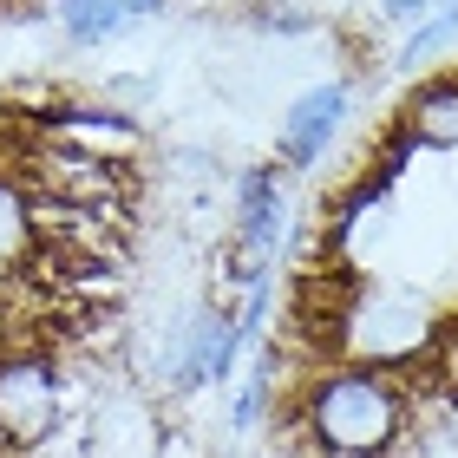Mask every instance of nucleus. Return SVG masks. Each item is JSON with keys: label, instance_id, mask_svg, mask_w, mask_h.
<instances>
[{"label": "nucleus", "instance_id": "3", "mask_svg": "<svg viewBox=\"0 0 458 458\" xmlns=\"http://www.w3.org/2000/svg\"><path fill=\"white\" fill-rule=\"evenodd\" d=\"M66 420V380L47 347H7L0 353V439L20 458L39 452Z\"/></svg>", "mask_w": 458, "mask_h": 458}, {"label": "nucleus", "instance_id": "8", "mask_svg": "<svg viewBox=\"0 0 458 458\" xmlns=\"http://www.w3.org/2000/svg\"><path fill=\"white\" fill-rule=\"evenodd\" d=\"M393 131H400L420 157L426 151H458V72H426L420 86L400 98Z\"/></svg>", "mask_w": 458, "mask_h": 458}, {"label": "nucleus", "instance_id": "2", "mask_svg": "<svg viewBox=\"0 0 458 458\" xmlns=\"http://www.w3.org/2000/svg\"><path fill=\"white\" fill-rule=\"evenodd\" d=\"M445 341V315L412 288L360 282L353 295L327 315L321 353L327 367H373V373H412L426 367Z\"/></svg>", "mask_w": 458, "mask_h": 458}, {"label": "nucleus", "instance_id": "6", "mask_svg": "<svg viewBox=\"0 0 458 458\" xmlns=\"http://www.w3.org/2000/svg\"><path fill=\"white\" fill-rule=\"evenodd\" d=\"M347 112H353V79H321V86L295 92L276 124V164L282 171H321V157L347 131Z\"/></svg>", "mask_w": 458, "mask_h": 458}, {"label": "nucleus", "instance_id": "7", "mask_svg": "<svg viewBox=\"0 0 458 458\" xmlns=\"http://www.w3.org/2000/svg\"><path fill=\"white\" fill-rule=\"evenodd\" d=\"M39 144H59V151H79L118 171L144 151V124L118 106H47L39 112Z\"/></svg>", "mask_w": 458, "mask_h": 458}, {"label": "nucleus", "instance_id": "10", "mask_svg": "<svg viewBox=\"0 0 458 458\" xmlns=\"http://www.w3.org/2000/svg\"><path fill=\"white\" fill-rule=\"evenodd\" d=\"M47 13L66 47H112L138 27L131 0H47Z\"/></svg>", "mask_w": 458, "mask_h": 458}, {"label": "nucleus", "instance_id": "11", "mask_svg": "<svg viewBox=\"0 0 458 458\" xmlns=\"http://www.w3.org/2000/svg\"><path fill=\"white\" fill-rule=\"evenodd\" d=\"M458 47V0H439L412 33H400V47H393V59L386 66L400 72V79H412V72H426V66H439V59Z\"/></svg>", "mask_w": 458, "mask_h": 458}, {"label": "nucleus", "instance_id": "13", "mask_svg": "<svg viewBox=\"0 0 458 458\" xmlns=\"http://www.w3.org/2000/svg\"><path fill=\"white\" fill-rule=\"evenodd\" d=\"M164 7H171V0H131V13H138V20H151V13H164Z\"/></svg>", "mask_w": 458, "mask_h": 458}, {"label": "nucleus", "instance_id": "9", "mask_svg": "<svg viewBox=\"0 0 458 458\" xmlns=\"http://www.w3.org/2000/svg\"><path fill=\"white\" fill-rule=\"evenodd\" d=\"M39 249H47V229H39V197H33L20 177L0 171V295H7L13 282L33 276Z\"/></svg>", "mask_w": 458, "mask_h": 458}, {"label": "nucleus", "instance_id": "12", "mask_svg": "<svg viewBox=\"0 0 458 458\" xmlns=\"http://www.w3.org/2000/svg\"><path fill=\"white\" fill-rule=\"evenodd\" d=\"M432 7H439V0H367V13L380 20V27H400V33H412Z\"/></svg>", "mask_w": 458, "mask_h": 458}, {"label": "nucleus", "instance_id": "14", "mask_svg": "<svg viewBox=\"0 0 458 458\" xmlns=\"http://www.w3.org/2000/svg\"><path fill=\"white\" fill-rule=\"evenodd\" d=\"M0 353H7V308H0Z\"/></svg>", "mask_w": 458, "mask_h": 458}, {"label": "nucleus", "instance_id": "1", "mask_svg": "<svg viewBox=\"0 0 458 458\" xmlns=\"http://www.w3.org/2000/svg\"><path fill=\"white\" fill-rule=\"evenodd\" d=\"M295 426L321 458H393L412 439V400L400 373L315 367L301 380Z\"/></svg>", "mask_w": 458, "mask_h": 458}, {"label": "nucleus", "instance_id": "4", "mask_svg": "<svg viewBox=\"0 0 458 458\" xmlns=\"http://www.w3.org/2000/svg\"><path fill=\"white\" fill-rule=\"evenodd\" d=\"M242 353H249V347H242V335H236V315L216 308V301H203V308H191V315L171 327L164 360H157V380H164L171 400L203 393V386H229Z\"/></svg>", "mask_w": 458, "mask_h": 458}, {"label": "nucleus", "instance_id": "5", "mask_svg": "<svg viewBox=\"0 0 458 458\" xmlns=\"http://www.w3.org/2000/svg\"><path fill=\"white\" fill-rule=\"evenodd\" d=\"M229 236H236V276L242 288L276 276L282 236H288V191H282V164H249L236 177V216H229Z\"/></svg>", "mask_w": 458, "mask_h": 458}]
</instances>
